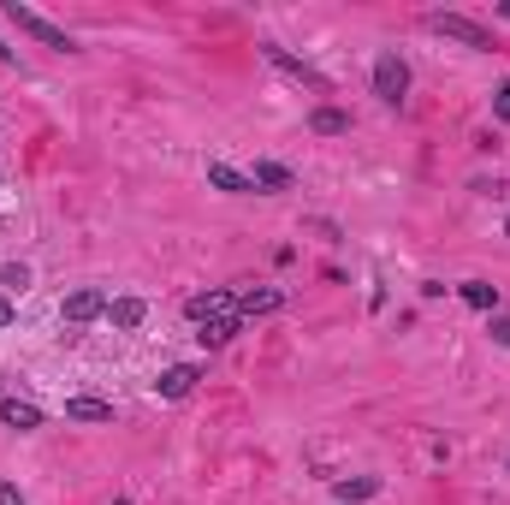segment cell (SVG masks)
<instances>
[{"label": "cell", "instance_id": "1", "mask_svg": "<svg viewBox=\"0 0 510 505\" xmlns=\"http://www.w3.org/2000/svg\"><path fill=\"white\" fill-rule=\"evenodd\" d=\"M427 30L433 36H445V42H457V48H475V54H493V30L487 24H475V18H463V13H433L427 18Z\"/></svg>", "mask_w": 510, "mask_h": 505}, {"label": "cell", "instance_id": "2", "mask_svg": "<svg viewBox=\"0 0 510 505\" xmlns=\"http://www.w3.org/2000/svg\"><path fill=\"white\" fill-rule=\"evenodd\" d=\"M0 18H6V24H18V30H24V36H36V42H42V48H59V54H71V48H77V42H71V36H66V30H59V24H48V18H36V13H30V6H18V0H0Z\"/></svg>", "mask_w": 510, "mask_h": 505}, {"label": "cell", "instance_id": "3", "mask_svg": "<svg viewBox=\"0 0 510 505\" xmlns=\"http://www.w3.org/2000/svg\"><path fill=\"white\" fill-rule=\"evenodd\" d=\"M374 96H380L386 107H404V96H410V60L392 54V48L374 60Z\"/></svg>", "mask_w": 510, "mask_h": 505}, {"label": "cell", "instance_id": "4", "mask_svg": "<svg viewBox=\"0 0 510 505\" xmlns=\"http://www.w3.org/2000/svg\"><path fill=\"white\" fill-rule=\"evenodd\" d=\"M261 54H268V66H273V72H285V78H291V84H303V89H314V96H332V84H326V78H321V72H314L309 60H297V54H285V48H279V42H261Z\"/></svg>", "mask_w": 510, "mask_h": 505}, {"label": "cell", "instance_id": "5", "mask_svg": "<svg viewBox=\"0 0 510 505\" xmlns=\"http://www.w3.org/2000/svg\"><path fill=\"white\" fill-rule=\"evenodd\" d=\"M185 316L196 321H226V316H238V298H232V291H196V298L185 303Z\"/></svg>", "mask_w": 510, "mask_h": 505}, {"label": "cell", "instance_id": "6", "mask_svg": "<svg viewBox=\"0 0 510 505\" xmlns=\"http://www.w3.org/2000/svg\"><path fill=\"white\" fill-rule=\"evenodd\" d=\"M96 316H107V298H101L96 286L71 291V298L59 303V321H71V327H84V321H96Z\"/></svg>", "mask_w": 510, "mask_h": 505}, {"label": "cell", "instance_id": "7", "mask_svg": "<svg viewBox=\"0 0 510 505\" xmlns=\"http://www.w3.org/2000/svg\"><path fill=\"white\" fill-rule=\"evenodd\" d=\"M196 381H202L196 363H172V369H160L155 392H160V399H190V392H196Z\"/></svg>", "mask_w": 510, "mask_h": 505}, {"label": "cell", "instance_id": "8", "mask_svg": "<svg viewBox=\"0 0 510 505\" xmlns=\"http://www.w3.org/2000/svg\"><path fill=\"white\" fill-rule=\"evenodd\" d=\"M285 303V291L279 286H250V291H238V316L250 321V316H273Z\"/></svg>", "mask_w": 510, "mask_h": 505}, {"label": "cell", "instance_id": "9", "mask_svg": "<svg viewBox=\"0 0 510 505\" xmlns=\"http://www.w3.org/2000/svg\"><path fill=\"white\" fill-rule=\"evenodd\" d=\"M238 333H243V316H226V321H202V327H196V345H202V351H226L232 339H238Z\"/></svg>", "mask_w": 510, "mask_h": 505}, {"label": "cell", "instance_id": "10", "mask_svg": "<svg viewBox=\"0 0 510 505\" xmlns=\"http://www.w3.org/2000/svg\"><path fill=\"white\" fill-rule=\"evenodd\" d=\"M208 185L214 190H226V197H250V173H238V167H232V161H208Z\"/></svg>", "mask_w": 510, "mask_h": 505}, {"label": "cell", "instance_id": "11", "mask_svg": "<svg viewBox=\"0 0 510 505\" xmlns=\"http://www.w3.org/2000/svg\"><path fill=\"white\" fill-rule=\"evenodd\" d=\"M250 185H255V190H268V197H279V190H291L297 179H291V167H279V161H255Z\"/></svg>", "mask_w": 510, "mask_h": 505}, {"label": "cell", "instance_id": "12", "mask_svg": "<svg viewBox=\"0 0 510 505\" xmlns=\"http://www.w3.org/2000/svg\"><path fill=\"white\" fill-rule=\"evenodd\" d=\"M0 422L24 434V428H42V410H36L30 399H0Z\"/></svg>", "mask_w": 510, "mask_h": 505}, {"label": "cell", "instance_id": "13", "mask_svg": "<svg viewBox=\"0 0 510 505\" xmlns=\"http://www.w3.org/2000/svg\"><path fill=\"white\" fill-rule=\"evenodd\" d=\"M309 131L314 137H351V114H344V107H314Z\"/></svg>", "mask_w": 510, "mask_h": 505}, {"label": "cell", "instance_id": "14", "mask_svg": "<svg viewBox=\"0 0 510 505\" xmlns=\"http://www.w3.org/2000/svg\"><path fill=\"white\" fill-rule=\"evenodd\" d=\"M142 316H149V303H142V298H114V303H107V321H114L119 333L142 327Z\"/></svg>", "mask_w": 510, "mask_h": 505}, {"label": "cell", "instance_id": "15", "mask_svg": "<svg viewBox=\"0 0 510 505\" xmlns=\"http://www.w3.org/2000/svg\"><path fill=\"white\" fill-rule=\"evenodd\" d=\"M380 488H386L380 476H356V482H339L332 493H339L344 505H362V500H380Z\"/></svg>", "mask_w": 510, "mask_h": 505}, {"label": "cell", "instance_id": "16", "mask_svg": "<svg viewBox=\"0 0 510 505\" xmlns=\"http://www.w3.org/2000/svg\"><path fill=\"white\" fill-rule=\"evenodd\" d=\"M66 417L71 422H114V404H107V399H71Z\"/></svg>", "mask_w": 510, "mask_h": 505}, {"label": "cell", "instance_id": "17", "mask_svg": "<svg viewBox=\"0 0 510 505\" xmlns=\"http://www.w3.org/2000/svg\"><path fill=\"white\" fill-rule=\"evenodd\" d=\"M457 291H463V303H469V309H487V316L498 309V286H487V280H463Z\"/></svg>", "mask_w": 510, "mask_h": 505}, {"label": "cell", "instance_id": "18", "mask_svg": "<svg viewBox=\"0 0 510 505\" xmlns=\"http://www.w3.org/2000/svg\"><path fill=\"white\" fill-rule=\"evenodd\" d=\"M0 286H6V291H24L30 286V268H24V262H0Z\"/></svg>", "mask_w": 510, "mask_h": 505}, {"label": "cell", "instance_id": "19", "mask_svg": "<svg viewBox=\"0 0 510 505\" xmlns=\"http://www.w3.org/2000/svg\"><path fill=\"white\" fill-rule=\"evenodd\" d=\"M493 114H498V119H510V78L493 89Z\"/></svg>", "mask_w": 510, "mask_h": 505}, {"label": "cell", "instance_id": "20", "mask_svg": "<svg viewBox=\"0 0 510 505\" xmlns=\"http://www.w3.org/2000/svg\"><path fill=\"white\" fill-rule=\"evenodd\" d=\"M487 333H493V345L510 351V316H493V327H487Z\"/></svg>", "mask_w": 510, "mask_h": 505}, {"label": "cell", "instance_id": "21", "mask_svg": "<svg viewBox=\"0 0 510 505\" xmlns=\"http://www.w3.org/2000/svg\"><path fill=\"white\" fill-rule=\"evenodd\" d=\"M0 505H24V493H18L13 482H0Z\"/></svg>", "mask_w": 510, "mask_h": 505}, {"label": "cell", "instance_id": "22", "mask_svg": "<svg viewBox=\"0 0 510 505\" xmlns=\"http://www.w3.org/2000/svg\"><path fill=\"white\" fill-rule=\"evenodd\" d=\"M13 321H18V309H13L6 298H0V327H13Z\"/></svg>", "mask_w": 510, "mask_h": 505}, {"label": "cell", "instance_id": "23", "mask_svg": "<svg viewBox=\"0 0 510 505\" xmlns=\"http://www.w3.org/2000/svg\"><path fill=\"white\" fill-rule=\"evenodd\" d=\"M498 18H510V0H498Z\"/></svg>", "mask_w": 510, "mask_h": 505}, {"label": "cell", "instance_id": "24", "mask_svg": "<svg viewBox=\"0 0 510 505\" xmlns=\"http://www.w3.org/2000/svg\"><path fill=\"white\" fill-rule=\"evenodd\" d=\"M505 232H510V220H505Z\"/></svg>", "mask_w": 510, "mask_h": 505}, {"label": "cell", "instance_id": "25", "mask_svg": "<svg viewBox=\"0 0 510 505\" xmlns=\"http://www.w3.org/2000/svg\"><path fill=\"white\" fill-rule=\"evenodd\" d=\"M505 470H510V464H505Z\"/></svg>", "mask_w": 510, "mask_h": 505}]
</instances>
